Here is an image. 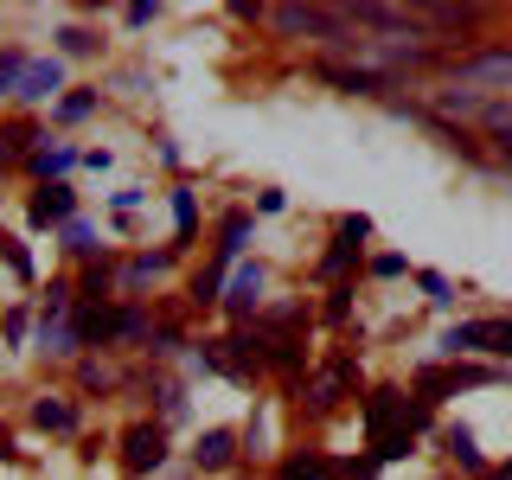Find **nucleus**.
Here are the masks:
<instances>
[{
	"instance_id": "nucleus-1",
	"label": "nucleus",
	"mask_w": 512,
	"mask_h": 480,
	"mask_svg": "<svg viewBox=\"0 0 512 480\" xmlns=\"http://www.w3.org/2000/svg\"><path fill=\"white\" fill-rule=\"evenodd\" d=\"M269 20H276V32H308V39H327V45H352V32H346V13L340 7H269Z\"/></svg>"
},
{
	"instance_id": "nucleus-2",
	"label": "nucleus",
	"mask_w": 512,
	"mask_h": 480,
	"mask_svg": "<svg viewBox=\"0 0 512 480\" xmlns=\"http://www.w3.org/2000/svg\"><path fill=\"white\" fill-rule=\"evenodd\" d=\"M448 352H493V359H512V320H461V327H448Z\"/></svg>"
},
{
	"instance_id": "nucleus-3",
	"label": "nucleus",
	"mask_w": 512,
	"mask_h": 480,
	"mask_svg": "<svg viewBox=\"0 0 512 480\" xmlns=\"http://www.w3.org/2000/svg\"><path fill=\"white\" fill-rule=\"evenodd\" d=\"M500 372H480V365H429L423 378H416V397L423 404H436V397H455V391H480V384H493Z\"/></svg>"
},
{
	"instance_id": "nucleus-4",
	"label": "nucleus",
	"mask_w": 512,
	"mask_h": 480,
	"mask_svg": "<svg viewBox=\"0 0 512 480\" xmlns=\"http://www.w3.org/2000/svg\"><path fill=\"white\" fill-rule=\"evenodd\" d=\"M455 84L461 90H512V52H474V58H461L455 64Z\"/></svg>"
},
{
	"instance_id": "nucleus-5",
	"label": "nucleus",
	"mask_w": 512,
	"mask_h": 480,
	"mask_svg": "<svg viewBox=\"0 0 512 480\" xmlns=\"http://www.w3.org/2000/svg\"><path fill=\"white\" fill-rule=\"evenodd\" d=\"M365 237H372V218H365V212L340 224V237H333V250L320 256V276H327L333 288H340V276H346L352 263H359V244H365Z\"/></svg>"
},
{
	"instance_id": "nucleus-6",
	"label": "nucleus",
	"mask_w": 512,
	"mask_h": 480,
	"mask_svg": "<svg viewBox=\"0 0 512 480\" xmlns=\"http://www.w3.org/2000/svg\"><path fill=\"white\" fill-rule=\"evenodd\" d=\"M122 461H128V474H154L160 461H167V429H160V423H135L122 436Z\"/></svg>"
},
{
	"instance_id": "nucleus-7",
	"label": "nucleus",
	"mask_w": 512,
	"mask_h": 480,
	"mask_svg": "<svg viewBox=\"0 0 512 480\" xmlns=\"http://www.w3.org/2000/svg\"><path fill=\"white\" fill-rule=\"evenodd\" d=\"M352 384H359V365H352V359H333L327 372H314L308 404H314V410H333V404H340V397L352 391Z\"/></svg>"
},
{
	"instance_id": "nucleus-8",
	"label": "nucleus",
	"mask_w": 512,
	"mask_h": 480,
	"mask_svg": "<svg viewBox=\"0 0 512 480\" xmlns=\"http://www.w3.org/2000/svg\"><path fill=\"white\" fill-rule=\"evenodd\" d=\"M224 308H231L237 320H250L256 308H263V269L256 263H237V276L224 282Z\"/></svg>"
},
{
	"instance_id": "nucleus-9",
	"label": "nucleus",
	"mask_w": 512,
	"mask_h": 480,
	"mask_svg": "<svg viewBox=\"0 0 512 480\" xmlns=\"http://www.w3.org/2000/svg\"><path fill=\"white\" fill-rule=\"evenodd\" d=\"M58 90H64V64L58 58H32L13 96H20V103H45V96H58Z\"/></svg>"
},
{
	"instance_id": "nucleus-10",
	"label": "nucleus",
	"mask_w": 512,
	"mask_h": 480,
	"mask_svg": "<svg viewBox=\"0 0 512 480\" xmlns=\"http://www.w3.org/2000/svg\"><path fill=\"white\" fill-rule=\"evenodd\" d=\"M71 186H39V192H32V224H71Z\"/></svg>"
},
{
	"instance_id": "nucleus-11",
	"label": "nucleus",
	"mask_w": 512,
	"mask_h": 480,
	"mask_svg": "<svg viewBox=\"0 0 512 480\" xmlns=\"http://www.w3.org/2000/svg\"><path fill=\"white\" fill-rule=\"evenodd\" d=\"M320 77H327V84H340V90H352V96H378L384 90V71H352V64H320Z\"/></svg>"
},
{
	"instance_id": "nucleus-12",
	"label": "nucleus",
	"mask_w": 512,
	"mask_h": 480,
	"mask_svg": "<svg viewBox=\"0 0 512 480\" xmlns=\"http://www.w3.org/2000/svg\"><path fill=\"white\" fill-rule=\"evenodd\" d=\"M231 455H237V436H231V429H205L199 448H192V461H199V468H231Z\"/></svg>"
},
{
	"instance_id": "nucleus-13",
	"label": "nucleus",
	"mask_w": 512,
	"mask_h": 480,
	"mask_svg": "<svg viewBox=\"0 0 512 480\" xmlns=\"http://www.w3.org/2000/svg\"><path fill=\"white\" fill-rule=\"evenodd\" d=\"M103 340H116V314L90 301V308L77 314V346H103Z\"/></svg>"
},
{
	"instance_id": "nucleus-14",
	"label": "nucleus",
	"mask_w": 512,
	"mask_h": 480,
	"mask_svg": "<svg viewBox=\"0 0 512 480\" xmlns=\"http://www.w3.org/2000/svg\"><path fill=\"white\" fill-rule=\"evenodd\" d=\"M442 442H448V455H455L468 474H487V461H480V448H474V429L455 423V429H442Z\"/></svg>"
},
{
	"instance_id": "nucleus-15",
	"label": "nucleus",
	"mask_w": 512,
	"mask_h": 480,
	"mask_svg": "<svg viewBox=\"0 0 512 480\" xmlns=\"http://www.w3.org/2000/svg\"><path fill=\"white\" fill-rule=\"evenodd\" d=\"M26 167H32V173H45V186H52L58 173H71V167H77V154H71V148H32V154H26Z\"/></svg>"
},
{
	"instance_id": "nucleus-16",
	"label": "nucleus",
	"mask_w": 512,
	"mask_h": 480,
	"mask_svg": "<svg viewBox=\"0 0 512 480\" xmlns=\"http://www.w3.org/2000/svg\"><path fill=\"white\" fill-rule=\"evenodd\" d=\"M32 423L39 429H77V410L64 404V397H39V404H32Z\"/></svg>"
},
{
	"instance_id": "nucleus-17",
	"label": "nucleus",
	"mask_w": 512,
	"mask_h": 480,
	"mask_svg": "<svg viewBox=\"0 0 512 480\" xmlns=\"http://www.w3.org/2000/svg\"><path fill=\"white\" fill-rule=\"evenodd\" d=\"M26 141H32V122H0V167L26 160Z\"/></svg>"
},
{
	"instance_id": "nucleus-18",
	"label": "nucleus",
	"mask_w": 512,
	"mask_h": 480,
	"mask_svg": "<svg viewBox=\"0 0 512 480\" xmlns=\"http://www.w3.org/2000/svg\"><path fill=\"white\" fill-rule=\"evenodd\" d=\"M327 468H333L327 455H308V448H301V455H288V461H282V474H276V480H320Z\"/></svg>"
},
{
	"instance_id": "nucleus-19",
	"label": "nucleus",
	"mask_w": 512,
	"mask_h": 480,
	"mask_svg": "<svg viewBox=\"0 0 512 480\" xmlns=\"http://www.w3.org/2000/svg\"><path fill=\"white\" fill-rule=\"evenodd\" d=\"M244 237H250V218L231 212V218H224V231H218V263H231V256L244 250Z\"/></svg>"
},
{
	"instance_id": "nucleus-20",
	"label": "nucleus",
	"mask_w": 512,
	"mask_h": 480,
	"mask_svg": "<svg viewBox=\"0 0 512 480\" xmlns=\"http://www.w3.org/2000/svg\"><path fill=\"white\" fill-rule=\"evenodd\" d=\"M173 231H180V244L192 231H199V205H192V192L186 186H173Z\"/></svg>"
},
{
	"instance_id": "nucleus-21",
	"label": "nucleus",
	"mask_w": 512,
	"mask_h": 480,
	"mask_svg": "<svg viewBox=\"0 0 512 480\" xmlns=\"http://www.w3.org/2000/svg\"><path fill=\"white\" fill-rule=\"evenodd\" d=\"M58 45H64V52H71V58H90V52H96V45H103V39H96L90 26H64V32H58Z\"/></svg>"
},
{
	"instance_id": "nucleus-22",
	"label": "nucleus",
	"mask_w": 512,
	"mask_h": 480,
	"mask_svg": "<svg viewBox=\"0 0 512 480\" xmlns=\"http://www.w3.org/2000/svg\"><path fill=\"white\" fill-rule=\"evenodd\" d=\"M90 109H96V90H71V96L58 103V122H84Z\"/></svg>"
},
{
	"instance_id": "nucleus-23",
	"label": "nucleus",
	"mask_w": 512,
	"mask_h": 480,
	"mask_svg": "<svg viewBox=\"0 0 512 480\" xmlns=\"http://www.w3.org/2000/svg\"><path fill=\"white\" fill-rule=\"evenodd\" d=\"M148 333L154 327H148V314H141V308H122L116 314V340H148Z\"/></svg>"
},
{
	"instance_id": "nucleus-24",
	"label": "nucleus",
	"mask_w": 512,
	"mask_h": 480,
	"mask_svg": "<svg viewBox=\"0 0 512 480\" xmlns=\"http://www.w3.org/2000/svg\"><path fill=\"white\" fill-rule=\"evenodd\" d=\"M20 77H26V58L20 52H0V96L20 90Z\"/></svg>"
},
{
	"instance_id": "nucleus-25",
	"label": "nucleus",
	"mask_w": 512,
	"mask_h": 480,
	"mask_svg": "<svg viewBox=\"0 0 512 480\" xmlns=\"http://www.w3.org/2000/svg\"><path fill=\"white\" fill-rule=\"evenodd\" d=\"M416 282H423V295L436 301V308H448V301H455V282H448V276H436V269H423Z\"/></svg>"
},
{
	"instance_id": "nucleus-26",
	"label": "nucleus",
	"mask_w": 512,
	"mask_h": 480,
	"mask_svg": "<svg viewBox=\"0 0 512 480\" xmlns=\"http://www.w3.org/2000/svg\"><path fill=\"white\" fill-rule=\"evenodd\" d=\"M327 474H333V480H372V474H378V455H365V461H333Z\"/></svg>"
},
{
	"instance_id": "nucleus-27",
	"label": "nucleus",
	"mask_w": 512,
	"mask_h": 480,
	"mask_svg": "<svg viewBox=\"0 0 512 480\" xmlns=\"http://www.w3.org/2000/svg\"><path fill=\"white\" fill-rule=\"evenodd\" d=\"M0 256H7V263H13V276H20V282H32V256H26L20 244H13L7 231H0Z\"/></svg>"
},
{
	"instance_id": "nucleus-28",
	"label": "nucleus",
	"mask_w": 512,
	"mask_h": 480,
	"mask_svg": "<svg viewBox=\"0 0 512 480\" xmlns=\"http://www.w3.org/2000/svg\"><path fill=\"white\" fill-rule=\"evenodd\" d=\"M64 244H71V250H96V231H90V224H64Z\"/></svg>"
},
{
	"instance_id": "nucleus-29",
	"label": "nucleus",
	"mask_w": 512,
	"mask_h": 480,
	"mask_svg": "<svg viewBox=\"0 0 512 480\" xmlns=\"http://www.w3.org/2000/svg\"><path fill=\"white\" fill-rule=\"evenodd\" d=\"M352 314V288L340 282V288H333V295H327V320H346Z\"/></svg>"
},
{
	"instance_id": "nucleus-30",
	"label": "nucleus",
	"mask_w": 512,
	"mask_h": 480,
	"mask_svg": "<svg viewBox=\"0 0 512 480\" xmlns=\"http://www.w3.org/2000/svg\"><path fill=\"white\" fill-rule=\"evenodd\" d=\"M186 410V397H180V384H160V416H180Z\"/></svg>"
},
{
	"instance_id": "nucleus-31",
	"label": "nucleus",
	"mask_w": 512,
	"mask_h": 480,
	"mask_svg": "<svg viewBox=\"0 0 512 480\" xmlns=\"http://www.w3.org/2000/svg\"><path fill=\"white\" fill-rule=\"evenodd\" d=\"M372 276H384V282L404 276V256H372Z\"/></svg>"
},
{
	"instance_id": "nucleus-32",
	"label": "nucleus",
	"mask_w": 512,
	"mask_h": 480,
	"mask_svg": "<svg viewBox=\"0 0 512 480\" xmlns=\"http://www.w3.org/2000/svg\"><path fill=\"white\" fill-rule=\"evenodd\" d=\"M141 199H148V192H141V186H122V192H116V212H135Z\"/></svg>"
},
{
	"instance_id": "nucleus-33",
	"label": "nucleus",
	"mask_w": 512,
	"mask_h": 480,
	"mask_svg": "<svg viewBox=\"0 0 512 480\" xmlns=\"http://www.w3.org/2000/svg\"><path fill=\"white\" fill-rule=\"evenodd\" d=\"M487 480H512V461H506V468H493V474H487Z\"/></svg>"
},
{
	"instance_id": "nucleus-34",
	"label": "nucleus",
	"mask_w": 512,
	"mask_h": 480,
	"mask_svg": "<svg viewBox=\"0 0 512 480\" xmlns=\"http://www.w3.org/2000/svg\"><path fill=\"white\" fill-rule=\"evenodd\" d=\"M506 173H512V160H506Z\"/></svg>"
}]
</instances>
